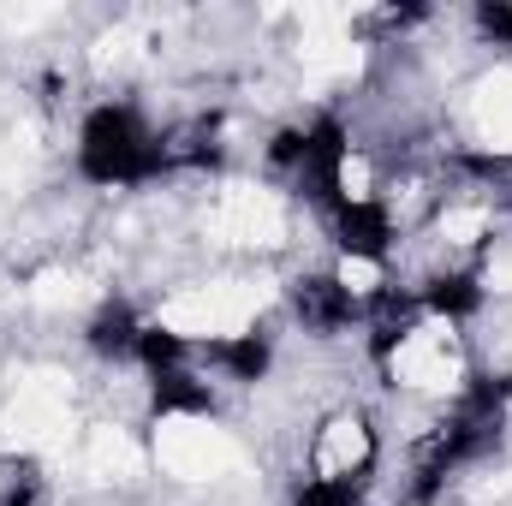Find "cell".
Segmentation results:
<instances>
[{
    "label": "cell",
    "mask_w": 512,
    "mask_h": 506,
    "mask_svg": "<svg viewBox=\"0 0 512 506\" xmlns=\"http://www.w3.org/2000/svg\"><path fill=\"white\" fill-rule=\"evenodd\" d=\"M0 506H48V483L36 465H12V477L0 483Z\"/></svg>",
    "instance_id": "obj_9"
},
{
    "label": "cell",
    "mask_w": 512,
    "mask_h": 506,
    "mask_svg": "<svg viewBox=\"0 0 512 506\" xmlns=\"http://www.w3.org/2000/svg\"><path fill=\"white\" fill-rule=\"evenodd\" d=\"M471 30L483 48H507L512 54V0H477L471 6Z\"/></svg>",
    "instance_id": "obj_8"
},
{
    "label": "cell",
    "mask_w": 512,
    "mask_h": 506,
    "mask_svg": "<svg viewBox=\"0 0 512 506\" xmlns=\"http://www.w3.org/2000/svg\"><path fill=\"white\" fill-rule=\"evenodd\" d=\"M149 381V411L155 417H191V423H209L215 411H221V393H215V381L203 376L197 364H179V370H161V376H143Z\"/></svg>",
    "instance_id": "obj_5"
},
{
    "label": "cell",
    "mask_w": 512,
    "mask_h": 506,
    "mask_svg": "<svg viewBox=\"0 0 512 506\" xmlns=\"http://www.w3.org/2000/svg\"><path fill=\"white\" fill-rule=\"evenodd\" d=\"M78 179L96 191H143L167 179V137L149 126L131 102H96L78 120Z\"/></svg>",
    "instance_id": "obj_1"
},
{
    "label": "cell",
    "mask_w": 512,
    "mask_h": 506,
    "mask_svg": "<svg viewBox=\"0 0 512 506\" xmlns=\"http://www.w3.org/2000/svg\"><path fill=\"white\" fill-rule=\"evenodd\" d=\"M328 239L352 268H382L387 256L399 251V215L387 197H340L328 215Z\"/></svg>",
    "instance_id": "obj_3"
},
{
    "label": "cell",
    "mask_w": 512,
    "mask_h": 506,
    "mask_svg": "<svg viewBox=\"0 0 512 506\" xmlns=\"http://www.w3.org/2000/svg\"><path fill=\"white\" fill-rule=\"evenodd\" d=\"M137 334H143V316L131 310L126 298H102L96 316L84 322V346L102 364H137Z\"/></svg>",
    "instance_id": "obj_6"
},
{
    "label": "cell",
    "mask_w": 512,
    "mask_h": 506,
    "mask_svg": "<svg viewBox=\"0 0 512 506\" xmlns=\"http://www.w3.org/2000/svg\"><path fill=\"white\" fill-rule=\"evenodd\" d=\"M286 304L310 340H340L346 328H364V286H352V274H340V268L292 274Z\"/></svg>",
    "instance_id": "obj_2"
},
{
    "label": "cell",
    "mask_w": 512,
    "mask_h": 506,
    "mask_svg": "<svg viewBox=\"0 0 512 506\" xmlns=\"http://www.w3.org/2000/svg\"><path fill=\"white\" fill-rule=\"evenodd\" d=\"M364 501H370L364 477H310V471H298L292 489H286V506H364Z\"/></svg>",
    "instance_id": "obj_7"
},
{
    "label": "cell",
    "mask_w": 512,
    "mask_h": 506,
    "mask_svg": "<svg viewBox=\"0 0 512 506\" xmlns=\"http://www.w3.org/2000/svg\"><path fill=\"white\" fill-rule=\"evenodd\" d=\"M197 364L215 370L227 387H256V381H268V370H274V334L256 328V322L233 328V334H203L197 340Z\"/></svg>",
    "instance_id": "obj_4"
}]
</instances>
